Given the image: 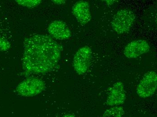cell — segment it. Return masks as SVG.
I'll return each instance as SVG.
<instances>
[{
	"mask_svg": "<svg viewBox=\"0 0 157 117\" xmlns=\"http://www.w3.org/2000/svg\"><path fill=\"white\" fill-rule=\"evenodd\" d=\"M92 51L86 46L79 48L74 56L73 66L78 75L86 74L90 65Z\"/></svg>",
	"mask_w": 157,
	"mask_h": 117,
	"instance_id": "cell-5",
	"label": "cell"
},
{
	"mask_svg": "<svg viewBox=\"0 0 157 117\" xmlns=\"http://www.w3.org/2000/svg\"><path fill=\"white\" fill-rule=\"evenodd\" d=\"M63 50V46L49 36H30L24 42L23 68L25 72L33 74L49 72L58 64Z\"/></svg>",
	"mask_w": 157,
	"mask_h": 117,
	"instance_id": "cell-1",
	"label": "cell"
},
{
	"mask_svg": "<svg viewBox=\"0 0 157 117\" xmlns=\"http://www.w3.org/2000/svg\"><path fill=\"white\" fill-rule=\"evenodd\" d=\"M63 117H75L73 115H71V114H67V115H65Z\"/></svg>",
	"mask_w": 157,
	"mask_h": 117,
	"instance_id": "cell-15",
	"label": "cell"
},
{
	"mask_svg": "<svg viewBox=\"0 0 157 117\" xmlns=\"http://www.w3.org/2000/svg\"><path fill=\"white\" fill-rule=\"evenodd\" d=\"M46 88L44 82L39 78L30 77L22 81L16 87V92L24 97H33L42 93Z\"/></svg>",
	"mask_w": 157,
	"mask_h": 117,
	"instance_id": "cell-3",
	"label": "cell"
},
{
	"mask_svg": "<svg viewBox=\"0 0 157 117\" xmlns=\"http://www.w3.org/2000/svg\"><path fill=\"white\" fill-rule=\"evenodd\" d=\"M48 31L52 38L59 40H65L71 37V32L68 26L60 20L53 21L50 24Z\"/></svg>",
	"mask_w": 157,
	"mask_h": 117,
	"instance_id": "cell-8",
	"label": "cell"
},
{
	"mask_svg": "<svg viewBox=\"0 0 157 117\" xmlns=\"http://www.w3.org/2000/svg\"><path fill=\"white\" fill-rule=\"evenodd\" d=\"M88 2L80 1L75 3L72 8L73 15L81 25H86L91 20V14Z\"/></svg>",
	"mask_w": 157,
	"mask_h": 117,
	"instance_id": "cell-9",
	"label": "cell"
},
{
	"mask_svg": "<svg viewBox=\"0 0 157 117\" xmlns=\"http://www.w3.org/2000/svg\"><path fill=\"white\" fill-rule=\"evenodd\" d=\"M125 113L121 106H113L107 109L101 117H122Z\"/></svg>",
	"mask_w": 157,
	"mask_h": 117,
	"instance_id": "cell-10",
	"label": "cell"
},
{
	"mask_svg": "<svg viewBox=\"0 0 157 117\" xmlns=\"http://www.w3.org/2000/svg\"><path fill=\"white\" fill-rule=\"evenodd\" d=\"M136 19L134 12L130 9H121L114 16L111 26L118 34L128 33L133 24Z\"/></svg>",
	"mask_w": 157,
	"mask_h": 117,
	"instance_id": "cell-2",
	"label": "cell"
},
{
	"mask_svg": "<svg viewBox=\"0 0 157 117\" xmlns=\"http://www.w3.org/2000/svg\"><path fill=\"white\" fill-rule=\"evenodd\" d=\"M110 93L106 103L109 106H119L123 104L126 99V92L123 83L117 81L109 89Z\"/></svg>",
	"mask_w": 157,
	"mask_h": 117,
	"instance_id": "cell-7",
	"label": "cell"
},
{
	"mask_svg": "<svg viewBox=\"0 0 157 117\" xmlns=\"http://www.w3.org/2000/svg\"><path fill=\"white\" fill-rule=\"evenodd\" d=\"M150 46L144 40H137L128 43L125 46L124 54L128 59H136L141 55L148 53Z\"/></svg>",
	"mask_w": 157,
	"mask_h": 117,
	"instance_id": "cell-6",
	"label": "cell"
},
{
	"mask_svg": "<svg viewBox=\"0 0 157 117\" xmlns=\"http://www.w3.org/2000/svg\"><path fill=\"white\" fill-rule=\"evenodd\" d=\"M157 87V73L149 71L144 75L137 86V94L141 98H147L155 94Z\"/></svg>",
	"mask_w": 157,
	"mask_h": 117,
	"instance_id": "cell-4",
	"label": "cell"
},
{
	"mask_svg": "<svg viewBox=\"0 0 157 117\" xmlns=\"http://www.w3.org/2000/svg\"><path fill=\"white\" fill-rule=\"evenodd\" d=\"M15 2L19 5L29 9L35 8L42 2V0H16Z\"/></svg>",
	"mask_w": 157,
	"mask_h": 117,
	"instance_id": "cell-11",
	"label": "cell"
},
{
	"mask_svg": "<svg viewBox=\"0 0 157 117\" xmlns=\"http://www.w3.org/2000/svg\"><path fill=\"white\" fill-rule=\"evenodd\" d=\"M52 2L53 3L56 5H63L66 2V1H64V0H52Z\"/></svg>",
	"mask_w": 157,
	"mask_h": 117,
	"instance_id": "cell-13",
	"label": "cell"
},
{
	"mask_svg": "<svg viewBox=\"0 0 157 117\" xmlns=\"http://www.w3.org/2000/svg\"><path fill=\"white\" fill-rule=\"evenodd\" d=\"M11 44L5 38L0 36V51H6L9 50Z\"/></svg>",
	"mask_w": 157,
	"mask_h": 117,
	"instance_id": "cell-12",
	"label": "cell"
},
{
	"mask_svg": "<svg viewBox=\"0 0 157 117\" xmlns=\"http://www.w3.org/2000/svg\"><path fill=\"white\" fill-rule=\"evenodd\" d=\"M106 2V3L109 5H111L113 4L115 2H117V1H111V0H109V1H104Z\"/></svg>",
	"mask_w": 157,
	"mask_h": 117,
	"instance_id": "cell-14",
	"label": "cell"
}]
</instances>
